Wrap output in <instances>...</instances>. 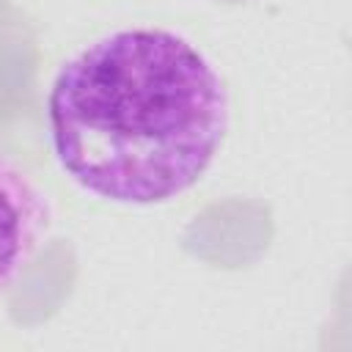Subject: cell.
Returning a JSON list of instances; mask_svg holds the SVG:
<instances>
[{
  "instance_id": "7a4b0ae2",
  "label": "cell",
  "mask_w": 352,
  "mask_h": 352,
  "mask_svg": "<svg viewBox=\"0 0 352 352\" xmlns=\"http://www.w3.org/2000/svg\"><path fill=\"white\" fill-rule=\"evenodd\" d=\"M52 223L47 192L0 151V292H6L41 248Z\"/></svg>"
},
{
  "instance_id": "6da1fadb",
  "label": "cell",
  "mask_w": 352,
  "mask_h": 352,
  "mask_svg": "<svg viewBox=\"0 0 352 352\" xmlns=\"http://www.w3.org/2000/svg\"><path fill=\"white\" fill-rule=\"evenodd\" d=\"M58 168L124 206L195 187L228 132V91L212 60L162 28L113 30L74 52L47 91Z\"/></svg>"
}]
</instances>
